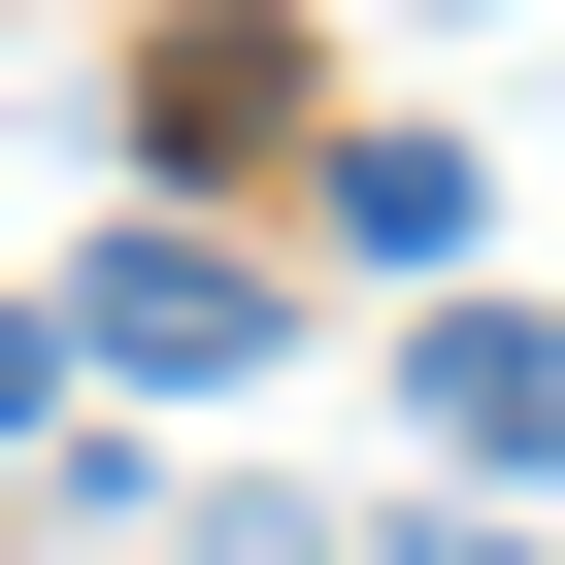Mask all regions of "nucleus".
<instances>
[{
  "label": "nucleus",
  "instance_id": "nucleus-1",
  "mask_svg": "<svg viewBox=\"0 0 565 565\" xmlns=\"http://www.w3.org/2000/svg\"><path fill=\"white\" fill-rule=\"evenodd\" d=\"M266 333H300V300H266L233 233H100V266H67V366H134V399H233Z\"/></svg>",
  "mask_w": 565,
  "mask_h": 565
},
{
  "label": "nucleus",
  "instance_id": "nucleus-2",
  "mask_svg": "<svg viewBox=\"0 0 565 565\" xmlns=\"http://www.w3.org/2000/svg\"><path fill=\"white\" fill-rule=\"evenodd\" d=\"M300 200H333V266H399V300H466V233H499V200H466V134H333Z\"/></svg>",
  "mask_w": 565,
  "mask_h": 565
},
{
  "label": "nucleus",
  "instance_id": "nucleus-3",
  "mask_svg": "<svg viewBox=\"0 0 565 565\" xmlns=\"http://www.w3.org/2000/svg\"><path fill=\"white\" fill-rule=\"evenodd\" d=\"M399 399H433V466H565V333H532V300H433Z\"/></svg>",
  "mask_w": 565,
  "mask_h": 565
},
{
  "label": "nucleus",
  "instance_id": "nucleus-4",
  "mask_svg": "<svg viewBox=\"0 0 565 565\" xmlns=\"http://www.w3.org/2000/svg\"><path fill=\"white\" fill-rule=\"evenodd\" d=\"M134 565H333V532H300V499H200V532H134Z\"/></svg>",
  "mask_w": 565,
  "mask_h": 565
},
{
  "label": "nucleus",
  "instance_id": "nucleus-5",
  "mask_svg": "<svg viewBox=\"0 0 565 565\" xmlns=\"http://www.w3.org/2000/svg\"><path fill=\"white\" fill-rule=\"evenodd\" d=\"M34 433H67V333H34V300H0V466H34Z\"/></svg>",
  "mask_w": 565,
  "mask_h": 565
},
{
  "label": "nucleus",
  "instance_id": "nucleus-6",
  "mask_svg": "<svg viewBox=\"0 0 565 565\" xmlns=\"http://www.w3.org/2000/svg\"><path fill=\"white\" fill-rule=\"evenodd\" d=\"M366 565H532V532H466V499H399V532H366Z\"/></svg>",
  "mask_w": 565,
  "mask_h": 565
}]
</instances>
